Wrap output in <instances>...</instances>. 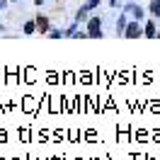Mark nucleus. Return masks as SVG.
<instances>
[{
  "label": "nucleus",
  "mask_w": 160,
  "mask_h": 160,
  "mask_svg": "<svg viewBox=\"0 0 160 160\" xmlns=\"http://www.w3.org/2000/svg\"><path fill=\"white\" fill-rule=\"evenodd\" d=\"M85 24H88V37L90 39H102L104 37V32H102V17H90Z\"/></svg>",
  "instance_id": "1"
},
{
  "label": "nucleus",
  "mask_w": 160,
  "mask_h": 160,
  "mask_svg": "<svg viewBox=\"0 0 160 160\" xmlns=\"http://www.w3.org/2000/svg\"><path fill=\"white\" fill-rule=\"evenodd\" d=\"M124 37H126V39H138V37H143V24H141V20L129 22L126 29H124Z\"/></svg>",
  "instance_id": "2"
},
{
  "label": "nucleus",
  "mask_w": 160,
  "mask_h": 160,
  "mask_svg": "<svg viewBox=\"0 0 160 160\" xmlns=\"http://www.w3.org/2000/svg\"><path fill=\"white\" fill-rule=\"evenodd\" d=\"M124 12H129L133 20H143V17H146V10H143V8H138L133 0H129V5L124 8Z\"/></svg>",
  "instance_id": "3"
},
{
  "label": "nucleus",
  "mask_w": 160,
  "mask_h": 160,
  "mask_svg": "<svg viewBox=\"0 0 160 160\" xmlns=\"http://www.w3.org/2000/svg\"><path fill=\"white\" fill-rule=\"evenodd\" d=\"M143 37H148V39H158V24H155V17H150V20L143 24Z\"/></svg>",
  "instance_id": "4"
},
{
  "label": "nucleus",
  "mask_w": 160,
  "mask_h": 160,
  "mask_svg": "<svg viewBox=\"0 0 160 160\" xmlns=\"http://www.w3.org/2000/svg\"><path fill=\"white\" fill-rule=\"evenodd\" d=\"M34 22H37V32H39V34H49V32H51V22H49L46 15H39Z\"/></svg>",
  "instance_id": "5"
},
{
  "label": "nucleus",
  "mask_w": 160,
  "mask_h": 160,
  "mask_svg": "<svg viewBox=\"0 0 160 160\" xmlns=\"http://www.w3.org/2000/svg\"><path fill=\"white\" fill-rule=\"evenodd\" d=\"M90 8H88V5H80V8H78V12H75V22H78V24H80V22H88V20H90Z\"/></svg>",
  "instance_id": "6"
},
{
  "label": "nucleus",
  "mask_w": 160,
  "mask_h": 160,
  "mask_svg": "<svg viewBox=\"0 0 160 160\" xmlns=\"http://www.w3.org/2000/svg\"><path fill=\"white\" fill-rule=\"evenodd\" d=\"M148 12H150V17L160 20V0H150V5H148Z\"/></svg>",
  "instance_id": "7"
},
{
  "label": "nucleus",
  "mask_w": 160,
  "mask_h": 160,
  "mask_svg": "<svg viewBox=\"0 0 160 160\" xmlns=\"http://www.w3.org/2000/svg\"><path fill=\"white\" fill-rule=\"evenodd\" d=\"M126 24H129V22H126V15H119V20H117V34H119V37H124Z\"/></svg>",
  "instance_id": "8"
},
{
  "label": "nucleus",
  "mask_w": 160,
  "mask_h": 160,
  "mask_svg": "<svg viewBox=\"0 0 160 160\" xmlns=\"http://www.w3.org/2000/svg\"><path fill=\"white\" fill-rule=\"evenodd\" d=\"M22 32H24V34H34V32H37V22H34V20L24 22V27H22Z\"/></svg>",
  "instance_id": "9"
},
{
  "label": "nucleus",
  "mask_w": 160,
  "mask_h": 160,
  "mask_svg": "<svg viewBox=\"0 0 160 160\" xmlns=\"http://www.w3.org/2000/svg\"><path fill=\"white\" fill-rule=\"evenodd\" d=\"M49 37L51 39H61V37H66V29H51Z\"/></svg>",
  "instance_id": "10"
},
{
  "label": "nucleus",
  "mask_w": 160,
  "mask_h": 160,
  "mask_svg": "<svg viewBox=\"0 0 160 160\" xmlns=\"http://www.w3.org/2000/svg\"><path fill=\"white\" fill-rule=\"evenodd\" d=\"M75 27H78V24H70L68 29H66V37H75V32H78Z\"/></svg>",
  "instance_id": "11"
},
{
  "label": "nucleus",
  "mask_w": 160,
  "mask_h": 160,
  "mask_svg": "<svg viewBox=\"0 0 160 160\" xmlns=\"http://www.w3.org/2000/svg\"><path fill=\"white\" fill-rule=\"evenodd\" d=\"M85 5H88V8H90V10H95V8H97V5H100V0H88V2H85Z\"/></svg>",
  "instance_id": "12"
},
{
  "label": "nucleus",
  "mask_w": 160,
  "mask_h": 160,
  "mask_svg": "<svg viewBox=\"0 0 160 160\" xmlns=\"http://www.w3.org/2000/svg\"><path fill=\"white\" fill-rule=\"evenodd\" d=\"M34 5H37V8H39V5H44V0H34Z\"/></svg>",
  "instance_id": "13"
},
{
  "label": "nucleus",
  "mask_w": 160,
  "mask_h": 160,
  "mask_svg": "<svg viewBox=\"0 0 160 160\" xmlns=\"http://www.w3.org/2000/svg\"><path fill=\"white\" fill-rule=\"evenodd\" d=\"M117 2H119V0H109V5H112V8H114V5H117Z\"/></svg>",
  "instance_id": "14"
},
{
  "label": "nucleus",
  "mask_w": 160,
  "mask_h": 160,
  "mask_svg": "<svg viewBox=\"0 0 160 160\" xmlns=\"http://www.w3.org/2000/svg\"><path fill=\"white\" fill-rule=\"evenodd\" d=\"M10 2H20V0H10Z\"/></svg>",
  "instance_id": "15"
},
{
  "label": "nucleus",
  "mask_w": 160,
  "mask_h": 160,
  "mask_svg": "<svg viewBox=\"0 0 160 160\" xmlns=\"http://www.w3.org/2000/svg\"><path fill=\"white\" fill-rule=\"evenodd\" d=\"M158 39H160V29H158Z\"/></svg>",
  "instance_id": "16"
}]
</instances>
